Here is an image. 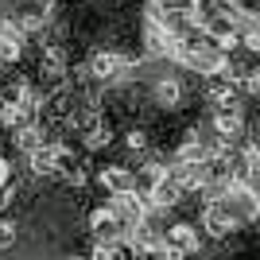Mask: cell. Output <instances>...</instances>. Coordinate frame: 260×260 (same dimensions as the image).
Segmentation results:
<instances>
[{"label": "cell", "mask_w": 260, "mask_h": 260, "mask_svg": "<svg viewBox=\"0 0 260 260\" xmlns=\"http://www.w3.org/2000/svg\"><path fill=\"white\" fill-rule=\"evenodd\" d=\"M183 190H179V183H175L171 179V167H167V175H163V179H155L152 186H148V194H144V202H148V210H175L179 206V202H183Z\"/></svg>", "instance_id": "obj_2"}, {"label": "cell", "mask_w": 260, "mask_h": 260, "mask_svg": "<svg viewBox=\"0 0 260 260\" xmlns=\"http://www.w3.org/2000/svg\"><path fill=\"white\" fill-rule=\"evenodd\" d=\"M237 217H233V210L225 206V198H206V210H202V229H206L210 237L225 241L237 233Z\"/></svg>", "instance_id": "obj_1"}, {"label": "cell", "mask_w": 260, "mask_h": 260, "mask_svg": "<svg viewBox=\"0 0 260 260\" xmlns=\"http://www.w3.org/2000/svg\"><path fill=\"white\" fill-rule=\"evenodd\" d=\"M12 179H16V167H12V159H4V155H0V186L12 183Z\"/></svg>", "instance_id": "obj_17"}, {"label": "cell", "mask_w": 260, "mask_h": 260, "mask_svg": "<svg viewBox=\"0 0 260 260\" xmlns=\"http://www.w3.org/2000/svg\"><path fill=\"white\" fill-rule=\"evenodd\" d=\"M163 245H171L179 256H194L202 249V241H198V229L190 221H175L171 229H163Z\"/></svg>", "instance_id": "obj_5"}, {"label": "cell", "mask_w": 260, "mask_h": 260, "mask_svg": "<svg viewBox=\"0 0 260 260\" xmlns=\"http://www.w3.org/2000/svg\"><path fill=\"white\" fill-rule=\"evenodd\" d=\"M124 66H128V58H124L120 51H109V47H101V51L89 54V74L98 78V82H105V86L124 74Z\"/></svg>", "instance_id": "obj_3"}, {"label": "cell", "mask_w": 260, "mask_h": 260, "mask_svg": "<svg viewBox=\"0 0 260 260\" xmlns=\"http://www.w3.org/2000/svg\"><path fill=\"white\" fill-rule=\"evenodd\" d=\"M214 132H217V140L233 144L241 132H245V113H241V109H233V113H214Z\"/></svg>", "instance_id": "obj_9"}, {"label": "cell", "mask_w": 260, "mask_h": 260, "mask_svg": "<svg viewBox=\"0 0 260 260\" xmlns=\"http://www.w3.org/2000/svg\"><path fill=\"white\" fill-rule=\"evenodd\" d=\"M12 202H16V183H4L0 186V210H12Z\"/></svg>", "instance_id": "obj_16"}, {"label": "cell", "mask_w": 260, "mask_h": 260, "mask_svg": "<svg viewBox=\"0 0 260 260\" xmlns=\"http://www.w3.org/2000/svg\"><path fill=\"white\" fill-rule=\"evenodd\" d=\"M89 233H93V241H124L128 229L117 221V214L109 206H98V210H89Z\"/></svg>", "instance_id": "obj_4"}, {"label": "cell", "mask_w": 260, "mask_h": 260, "mask_svg": "<svg viewBox=\"0 0 260 260\" xmlns=\"http://www.w3.org/2000/svg\"><path fill=\"white\" fill-rule=\"evenodd\" d=\"M124 144H128L132 155H144V152H148V132H144V128H128V132H124Z\"/></svg>", "instance_id": "obj_14"}, {"label": "cell", "mask_w": 260, "mask_h": 260, "mask_svg": "<svg viewBox=\"0 0 260 260\" xmlns=\"http://www.w3.org/2000/svg\"><path fill=\"white\" fill-rule=\"evenodd\" d=\"M206 101L214 105V113H233V109H241V93H237V86H233L229 78H214V82H210Z\"/></svg>", "instance_id": "obj_7"}, {"label": "cell", "mask_w": 260, "mask_h": 260, "mask_svg": "<svg viewBox=\"0 0 260 260\" xmlns=\"http://www.w3.org/2000/svg\"><path fill=\"white\" fill-rule=\"evenodd\" d=\"M16 237H20V229H16V221H8V217H0V252L12 249L16 245Z\"/></svg>", "instance_id": "obj_15"}, {"label": "cell", "mask_w": 260, "mask_h": 260, "mask_svg": "<svg viewBox=\"0 0 260 260\" xmlns=\"http://www.w3.org/2000/svg\"><path fill=\"white\" fill-rule=\"evenodd\" d=\"M152 98H155V105H159V109H175L179 101H183V82H179L175 74H163V78H155Z\"/></svg>", "instance_id": "obj_8"}, {"label": "cell", "mask_w": 260, "mask_h": 260, "mask_svg": "<svg viewBox=\"0 0 260 260\" xmlns=\"http://www.w3.org/2000/svg\"><path fill=\"white\" fill-rule=\"evenodd\" d=\"M98 186L109 198L113 194H128V190H136V175H132L128 167H120V163H109V167L98 171Z\"/></svg>", "instance_id": "obj_6"}, {"label": "cell", "mask_w": 260, "mask_h": 260, "mask_svg": "<svg viewBox=\"0 0 260 260\" xmlns=\"http://www.w3.org/2000/svg\"><path fill=\"white\" fill-rule=\"evenodd\" d=\"M43 124H39V120H31V124H23V128H16V148H20V152H27L31 155L35 148H43Z\"/></svg>", "instance_id": "obj_12"}, {"label": "cell", "mask_w": 260, "mask_h": 260, "mask_svg": "<svg viewBox=\"0 0 260 260\" xmlns=\"http://www.w3.org/2000/svg\"><path fill=\"white\" fill-rule=\"evenodd\" d=\"M66 260H89V256H66Z\"/></svg>", "instance_id": "obj_18"}, {"label": "cell", "mask_w": 260, "mask_h": 260, "mask_svg": "<svg viewBox=\"0 0 260 260\" xmlns=\"http://www.w3.org/2000/svg\"><path fill=\"white\" fill-rule=\"evenodd\" d=\"M39 70H43V78H62L66 74V51L62 47H47Z\"/></svg>", "instance_id": "obj_13"}, {"label": "cell", "mask_w": 260, "mask_h": 260, "mask_svg": "<svg viewBox=\"0 0 260 260\" xmlns=\"http://www.w3.org/2000/svg\"><path fill=\"white\" fill-rule=\"evenodd\" d=\"M89 260H136V252H132L128 241H98Z\"/></svg>", "instance_id": "obj_11"}, {"label": "cell", "mask_w": 260, "mask_h": 260, "mask_svg": "<svg viewBox=\"0 0 260 260\" xmlns=\"http://www.w3.org/2000/svg\"><path fill=\"white\" fill-rule=\"evenodd\" d=\"M82 144H86V152H101V148H109V144H113V124L101 117L98 124H89V128L82 132Z\"/></svg>", "instance_id": "obj_10"}]
</instances>
